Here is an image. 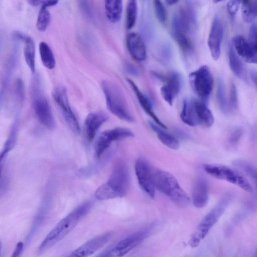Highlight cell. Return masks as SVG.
<instances>
[{"label": "cell", "mask_w": 257, "mask_h": 257, "mask_svg": "<svg viewBox=\"0 0 257 257\" xmlns=\"http://www.w3.org/2000/svg\"><path fill=\"white\" fill-rule=\"evenodd\" d=\"M92 202L86 201L79 205L62 219L51 230L39 245L37 253L41 254L62 240L89 212Z\"/></svg>", "instance_id": "cell-1"}, {"label": "cell", "mask_w": 257, "mask_h": 257, "mask_svg": "<svg viewBox=\"0 0 257 257\" xmlns=\"http://www.w3.org/2000/svg\"><path fill=\"white\" fill-rule=\"evenodd\" d=\"M195 24L194 11L188 5L180 9L173 16L172 34L184 52L190 51L193 48V34Z\"/></svg>", "instance_id": "cell-2"}, {"label": "cell", "mask_w": 257, "mask_h": 257, "mask_svg": "<svg viewBox=\"0 0 257 257\" xmlns=\"http://www.w3.org/2000/svg\"><path fill=\"white\" fill-rule=\"evenodd\" d=\"M130 182L127 166L122 161H118L113 166L108 180L96 190L95 197L101 200L122 197L126 194Z\"/></svg>", "instance_id": "cell-3"}, {"label": "cell", "mask_w": 257, "mask_h": 257, "mask_svg": "<svg viewBox=\"0 0 257 257\" xmlns=\"http://www.w3.org/2000/svg\"><path fill=\"white\" fill-rule=\"evenodd\" d=\"M153 179L155 188L169 197L176 205L184 208L189 204L190 198L171 174L153 168Z\"/></svg>", "instance_id": "cell-4"}, {"label": "cell", "mask_w": 257, "mask_h": 257, "mask_svg": "<svg viewBox=\"0 0 257 257\" xmlns=\"http://www.w3.org/2000/svg\"><path fill=\"white\" fill-rule=\"evenodd\" d=\"M101 86L108 110L118 118L125 121L133 122L134 117L122 90L116 84L108 80H103Z\"/></svg>", "instance_id": "cell-5"}, {"label": "cell", "mask_w": 257, "mask_h": 257, "mask_svg": "<svg viewBox=\"0 0 257 257\" xmlns=\"http://www.w3.org/2000/svg\"><path fill=\"white\" fill-rule=\"evenodd\" d=\"M229 202V197H224L204 217L188 241L190 246L197 247L211 228L221 216Z\"/></svg>", "instance_id": "cell-6"}, {"label": "cell", "mask_w": 257, "mask_h": 257, "mask_svg": "<svg viewBox=\"0 0 257 257\" xmlns=\"http://www.w3.org/2000/svg\"><path fill=\"white\" fill-rule=\"evenodd\" d=\"M205 172L210 176L235 185L247 192H252V188L248 180L239 172L226 166L206 164Z\"/></svg>", "instance_id": "cell-7"}, {"label": "cell", "mask_w": 257, "mask_h": 257, "mask_svg": "<svg viewBox=\"0 0 257 257\" xmlns=\"http://www.w3.org/2000/svg\"><path fill=\"white\" fill-rule=\"evenodd\" d=\"M190 84L200 100L205 102L213 87V77L209 68L203 65L191 72L189 75Z\"/></svg>", "instance_id": "cell-8"}, {"label": "cell", "mask_w": 257, "mask_h": 257, "mask_svg": "<svg viewBox=\"0 0 257 257\" xmlns=\"http://www.w3.org/2000/svg\"><path fill=\"white\" fill-rule=\"evenodd\" d=\"M133 136L134 134L130 130L123 127H116L103 132L98 137L95 145V157L97 159L101 157L112 142Z\"/></svg>", "instance_id": "cell-9"}, {"label": "cell", "mask_w": 257, "mask_h": 257, "mask_svg": "<svg viewBox=\"0 0 257 257\" xmlns=\"http://www.w3.org/2000/svg\"><path fill=\"white\" fill-rule=\"evenodd\" d=\"M52 94L55 101L62 111L70 128L74 133H78L80 132L79 123L70 105L65 88L61 86H57L53 89Z\"/></svg>", "instance_id": "cell-10"}, {"label": "cell", "mask_w": 257, "mask_h": 257, "mask_svg": "<svg viewBox=\"0 0 257 257\" xmlns=\"http://www.w3.org/2000/svg\"><path fill=\"white\" fill-rule=\"evenodd\" d=\"M146 230L134 233L118 242L114 247L106 250V257H122L137 246L146 237Z\"/></svg>", "instance_id": "cell-11"}, {"label": "cell", "mask_w": 257, "mask_h": 257, "mask_svg": "<svg viewBox=\"0 0 257 257\" xmlns=\"http://www.w3.org/2000/svg\"><path fill=\"white\" fill-rule=\"evenodd\" d=\"M155 76L164 82L160 89L161 94L163 99L172 105L181 87L180 75L176 72H170L164 75L156 74Z\"/></svg>", "instance_id": "cell-12"}, {"label": "cell", "mask_w": 257, "mask_h": 257, "mask_svg": "<svg viewBox=\"0 0 257 257\" xmlns=\"http://www.w3.org/2000/svg\"><path fill=\"white\" fill-rule=\"evenodd\" d=\"M135 172L141 188L151 197L155 195V187L153 179V169L143 158H139L135 163Z\"/></svg>", "instance_id": "cell-13"}, {"label": "cell", "mask_w": 257, "mask_h": 257, "mask_svg": "<svg viewBox=\"0 0 257 257\" xmlns=\"http://www.w3.org/2000/svg\"><path fill=\"white\" fill-rule=\"evenodd\" d=\"M33 106L40 123L47 128L53 130L55 127V120L50 105L45 97L41 94H35Z\"/></svg>", "instance_id": "cell-14"}, {"label": "cell", "mask_w": 257, "mask_h": 257, "mask_svg": "<svg viewBox=\"0 0 257 257\" xmlns=\"http://www.w3.org/2000/svg\"><path fill=\"white\" fill-rule=\"evenodd\" d=\"M223 34V23L220 17L216 15L212 20L207 41L211 55L214 60H217L220 57Z\"/></svg>", "instance_id": "cell-15"}, {"label": "cell", "mask_w": 257, "mask_h": 257, "mask_svg": "<svg viewBox=\"0 0 257 257\" xmlns=\"http://www.w3.org/2000/svg\"><path fill=\"white\" fill-rule=\"evenodd\" d=\"M112 231L97 235L73 251L67 257H88L103 246L111 238Z\"/></svg>", "instance_id": "cell-16"}, {"label": "cell", "mask_w": 257, "mask_h": 257, "mask_svg": "<svg viewBox=\"0 0 257 257\" xmlns=\"http://www.w3.org/2000/svg\"><path fill=\"white\" fill-rule=\"evenodd\" d=\"M108 118L107 114L102 112H93L87 115L84 122V128L88 142H91L93 140L101 126Z\"/></svg>", "instance_id": "cell-17"}, {"label": "cell", "mask_w": 257, "mask_h": 257, "mask_svg": "<svg viewBox=\"0 0 257 257\" xmlns=\"http://www.w3.org/2000/svg\"><path fill=\"white\" fill-rule=\"evenodd\" d=\"M126 44L128 51L134 59L138 61H142L146 59V47L141 37L138 34H128L126 39Z\"/></svg>", "instance_id": "cell-18"}, {"label": "cell", "mask_w": 257, "mask_h": 257, "mask_svg": "<svg viewBox=\"0 0 257 257\" xmlns=\"http://www.w3.org/2000/svg\"><path fill=\"white\" fill-rule=\"evenodd\" d=\"M232 45L238 55L248 63L257 64V53L243 37L236 35L232 38Z\"/></svg>", "instance_id": "cell-19"}, {"label": "cell", "mask_w": 257, "mask_h": 257, "mask_svg": "<svg viewBox=\"0 0 257 257\" xmlns=\"http://www.w3.org/2000/svg\"><path fill=\"white\" fill-rule=\"evenodd\" d=\"M127 81L130 86L132 88L141 106L144 111L153 119L157 125L163 129H166V126L160 120L154 112L151 103L148 98L141 91L133 81L127 78Z\"/></svg>", "instance_id": "cell-20"}, {"label": "cell", "mask_w": 257, "mask_h": 257, "mask_svg": "<svg viewBox=\"0 0 257 257\" xmlns=\"http://www.w3.org/2000/svg\"><path fill=\"white\" fill-rule=\"evenodd\" d=\"M196 119L198 125L206 127L211 126L214 123V117L205 102L198 99H192Z\"/></svg>", "instance_id": "cell-21"}, {"label": "cell", "mask_w": 257, "mask_h": 257, "mask_svg": "<svg viewBox=\"0 0 257 257\" xmlns=\"http://www.w3.org/2000/svg\"><path fill=\"white\" fill-rule=\"evenodd\" d=\"M208 200V188L203 178L198 179L195 183L192 192V201L195 207L201 208L206 206Z\"/></svg>", "instance_id": "cell-22"}, {"label": "cell", "mask_w": 257, "mask_h": 257, "mask_svg": "<svg viewBox=\"0 0 257 257\" xmlns=\"http://www.w3.org/2000/svg\"><path fill=\"white\" fill-rule=\"evenodd\" d=\"M16 36L24 41V55L25 61L31 71L35 72V45L33 39L21 33H17Z\"/></svg>", "instance_id": "cell-23"}, {"label": "cell", "mask_w": 257, "mask_h": 257, "mask_svg": "<svg viewBox=\"0 0 257 257\" xmlns=\"http://www.w3.org/2000/svg\"><path fill=\"white\" fill-rule=\"evenodd\" d=\"M228 60L229 67L234 74L240 79L247 82L248 78L246 70L232 44H230L229 46Z\"/></svg>", "instance_id": "cell-24"}, {"label": "cell", "mask_w": 257, "mask_h": 257, "mask_svg": "<svg viewBox=\"0 0 257 257\" xmlns=\"http://www.w3.org/2000/svg\"><path fill=\"white\" fill-rule=\"evenodd\" d=\"M104 9L106 16L109 21L115 23L120 20L122 10L121 1H105Z\"/></svg>", "instance_id": "cell-25"}, {"label": "cell", "mask_w": 257, "mask_h": 257, "mask_svg": "<svg viewBox=\"0 0 257 257\" xmlns=\"http://www.w3.org/2000/svg\"><path fill=\"white\" fill-rule=\"evenodd\" d=\"M150 125L157 134L159 140L166 146L173 150H177L179 148L180 143L178 140L173 135L165 132L162 128L152 122H150Z\"/></svg>", "instance_id": "cell-26"}, {"label": "cell", "mask_w": 257, "mask_h": 257, "mask_svg": "<svg viewBox=\"0 0 257 257\" xmlns=\"http://www.w3.org/2000/svg\"><path fill=\"white\" fill-rule=\"evenodd\" d=\"M19 127V121L16 118L13 122L9 136L4 145V148L1 153V163L3 162L7 157L8 154L13 149L15 146Z\"/></svg>", "instance_id": "cell-27"}, {"label": "cell", "mask_w": 257, "mask_h": 257, "mask_svg": "<svg viewBox=\"0 0 257 257\" xmlns=\"http://www.w3.org/2000/svg\"><path fill=\"white\" fill-rule=\"evenodd\" d=\"M39 53L43 65L48 69H53L56 64L54 54L49 45L41 42L39 45Z\"/></svg>", "instance_id": "cell-28"}, {"label": "cell", "mask_w": 257, "mask_h": 257, "mask_svg": "<svg viewBox=\"0 0 257 257\" xmlns=\"http://www.w3.org/2000/svg\"><path fill=\"white\" fill-rule=\"evenodd\" d=\"M180 118L185 124L189 126H195L198 125L195 116L192 99H186L184 100Z\"/></svg>", "instance_id": "cell-29"}, {"label": "cell", "mask_w": 257, "mask_h": 257, "mask_svg": "<svg viewBox=\"0 0 257 257\" xmlns=\"http://www.w3.org/2000/svg\"><path fill=\"white\" fill-rule=\"evenodd\" d=\"M241 15L246 23L252 22L257 17V0H247L242 2Z\"/></svg>", "instance_id": "cell-30"}, {"label": "cell", "mask_w": 257, "mask_h": 257, "mask_svg": "<svg viewBox=\"0 0 257 257\" xmlns=\"http://www.w3.org/2000/svg\"><path fill=\"white\" fill-rule=\"evenodd\" d=\"M138 12V5L136 1H127L126 7L125 25L128 30L132 29L136 22Z\"/></svg>", "instance_id": "cell-31"}, {"label": "cell", "mask_w": 257, "mask_h": 257, "mask_svg": "<svg viewBox=\"0 0 257 257\" xmlns=\"http://www.w3.org/2000/svg\"><path fill=\"white\" fill-rule=\"evenodd\" d=\"M216 99L221 111L226 114L228 111V105L225 94L224 84L221 78L217 80L216 89Z\"/></svg>", "instance_id": "cell-32"}, {"label": "cell", "mask_w": 257, "mask_h": 257, "mask_svg": "<svg viewBox=\"0 0 257 257\" xmlns=\"http://www.w3.org/2000/svg\"><path fill=\"white\" fill-rule=\"evenodd\" d=\"M51 20V16L49 11L45 7H41L39 12L36 22L38 30L43 32L47 28Z\"/></svg>", "instance_id": "cell-33"}, {"label": "cell", "mask_w": 257, "mask_h": 257, "mask_svg": "<svg viewBox=\"0 0 257 257\" xmlns=\"http://www.w3.org/2000/svg\"><path fill=\"white\" fill-rule=\"evenodd\" d=\"M153 6L156 17L161 23L166 21L167 14L165 8L161 1L155 0L153 1Z\"/></svg>", "instance_id": "cell-34"}, {"label": "cell", "mask_w": 257, "mask_h": 257, "mask_svg": "<svg viewBox=\"0 0 257 257\" xmlns=\"http://www.w3.org/2000/svg\"><path fill=\"white\" fill-rule=\"evenodd\" d=\"M235 163L236 166L241 168L252 178L257 186V170L252 166L241 161H237Z\"/></svg>", "instance_id": "cell-35"}, {"label": "cell", "mask_w": 257, "mask_h": 257, "mask_svg": "<svg viewBox=\"0 0 257 257\" xmlns=\"http://www.w3.org/2000/svg\"><path fill=\"white\" fill-rule=\"evenodd\" d=\"M248 42L257 53V24H252L249 30Z\"/></svg>", "instance_id": "cell-36"}, {"label": "cell", "mask_w": 257, "mask_h": 257, "mask_svg": "<svg viewBox=\"0 0 257 257\" xmlns=\"http://www.w3.org/2000/svg\"><path fill=\"white\" fill-rule=\"evenodd\" d=\"M240 1L231 0L228 2L226 5V9L228 15L231 19L233 20L238 10Z\"/></svg>", "instance_id": "cell-37"}, {"label": "cell", "mask_w": 257, "mask_h": 257, "mask_svg": "<svg viewBox=\"0 0 257 257\" xmlns=\"http://www.w3.org/2000/svg\"><path fill=\"white\" fill-rule=\"evenodd\" d=\"M238 104L237 95L236 87L233 82H231L229 90V105L232 109H236Z\"/></svg>", "instance_id": "cell-38"}, {"label": "cell", "mask_w": 257, "mask_h": 257, "mask_svg": "<svg viewBox=\"0 0 257 257\" xmlns=\"http://www.w3.org/2000/svg\"><path fill=\"white\" fill-rule=\"evenodd\" d=\"M16 90L19 98L20 99L23 100L24 95V87L23 81L20 79L17 80L16 84Z\"/></svg>", "instance_id": "cell-39"}, {"label": "cell", "mask_w": 257, "mask_h": 257, "mask_svg": "<svg viewBox=\"0 0 257 257\" xmlns=\"http://www.w3.org/2000/svg\"><path fill=\"white\" fill-rule=\"evenodd\" d=\"M24 244L22 242H19L12 253L11 257H19L23 250Z\"/></svg>", "instance_id": "cell-40"}, {"label": "cell", "mask_w": 257, "mask_h": 257, "mask_svg": "<svg viewBox=\"0 0 257 257\" xmlns=\"http://www.w3.org/2000/svg\"><path fill=\"white\" fill-rule=\"evenodd\" d=\"M58 3V1H42L41 7L43 6L46 8L52 7L57 5Z\"/></svg>", "instance_id": "cell-41"}, {"label": "cell", "mask_w": 257, "mask_h": 257, "mask_svg": "<svg viewBox=\"0 0 257 257\" xmlns=\"http://www.w3.org/2000/svg\"><path fill=\"white\" fill-rule=\"evenodd\" d=\"M250 77L257 88V70H251L250 71Z\"/></svg>", "instance_id": "cell-42"}, {"label": "cell", "mask_w": 257, "mask_h": 257, "mask_svg": "<svg viewBox=\"0 0 257 257\" xmlns=\"http://www.w3.org/2000/svg\"><path fill=\"white\" fill-rule=\"evenodd\" d=\"M241 133L240 131L235 132L234 134L233 135L231 140V142L233 143L234 142H236L237 141L240 136Z\"/></svg>", "instance_id": "cell-43"}, {"label": "cell", "mask_w": 257, "mask_h": 257, "mask_svg": "<svg viewBox=\"0 0 257 257\" xmlns=\"http://www.w3.org/2000/svg\"><path fill=\"white\" fill-rule=\"evenodd\" d=\"M178 1H175V0H169V1H166V3L168 5H174L175 4H176L177 3H178Z\"/></svg>", "instance_id": "cell-44"}, {"label": "cell", "mask_w": 257, "mask_h": 257, "mask_svg": "<svg viewBox=\"0 0 257 257\" xmlns=\"http://www.w3.org/2000/svg\"><path fill=\"white\" fill-rule=\"evenodd\" d=\"M252 257H257V248L255 250V251H254L253 255Z\"/></svg>", "instance_id": "cell-45"}]
</instances>
